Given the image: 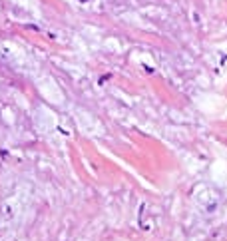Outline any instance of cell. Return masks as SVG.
<instances>
[{
    "instance_id": "obj_1",
    "label": "cell",
    "mask_w": 227,
    "mask_h": 241,
    "mask_svg": "<svg viewBox=\"0 0 227 241\" xmlns=\"http://www.w3.org/2000/svg\"><path fill=\"white\" fill-rule=\"evenodd\" d=\"M80 2H88V0H80Z\"/></svg>"
}]
</instances>
